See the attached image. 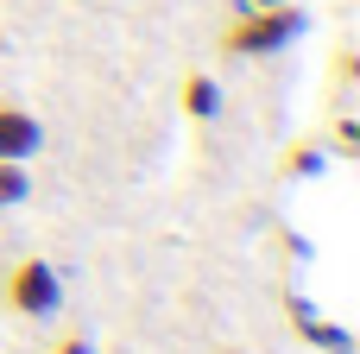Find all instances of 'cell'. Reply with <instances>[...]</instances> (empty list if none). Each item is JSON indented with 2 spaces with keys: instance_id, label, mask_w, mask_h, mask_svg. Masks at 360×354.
<instances>
[{
  "instance_id": "cell-1",
  "label": "cell",
  "mask_w": 360,
  "mask_h": 354,
  "mask_svg": "<svg viewBox=\"0 0 360 354\" xmlns=\"http://www.w3.org/2000/svg\"><path fill=\"white\" fill-rule=\"evenodd\" d=\"M304 32H310L304 0H285V6H247L240 19L221 25V57H278V51H291Z\"/></svg>"
},
{
  "instance_id": "cell-2",
  "label": "cell",
  "mask_w": 360,
  "mask_h": 354,
  "mask_svg": "<svg viewBox=\"0 0 360 354\" xmlns=\"http://www.w3.org/2000/svg\"><path fill=\"white\" fill-rule=\"evenodd\" d=\"M0 298H6V310H13V317H25V323L57 317V304H63L57 266H51V260H38V253L13 260V266H6V279H0Z\"/></svg>"
},
{
  "instance_id": "cell-3",
  "label": "cell",
  "mask_w": 360,
  "mask_h": 354,
  "mask_svg": "<svg viewBox=\"0 0 360 354\" xmlns=\"http://www.w3.org/2000/svg\"><path fill=\"white\" fill-rule=\"evenodd\" d=\"M38 152H44V120L32 108H19V101H0V158L25 165Z\"/></svg>"
},
{
  "instance_id": "cell-4",
  "label": "cell",
  "mask_w": 360,
  "mask_h": 354,
  "mask_svg": "<svg viewBox=\"0 0 360 354\" xmlns=\"http://www.w3.org/2000/svg\"><path fill=\"white\" fill-rule=\"evenodd\" d=\"M177 108H184V120H215L221 114V82L209 76V70H184L177 76Z\"/></svg>"
},
{
  "instance_id": "cell-5",
  "label": "cell",
  "mask_w": 360,
  "mask_h": 354,
  "mask_svg": "<svg viewBox=\"0 0 360 354\" xmlns=\"http://www.w3.org/2000/svg\"><path fill=\"white\" fill-rule=\"evenodd\" d=\"M323 165H329L323 139H316V133H297V139L278 152V184H310V177H323Z\"/></svg>"
},
{
  "instance_id": "cell-6",
  "label": "cell",
  "mask_w": 360,
  "mask_h": 354,
  "mask_svg": "<svg viewBox=\"0 0 360 354\" xmlns=\"http://www.w3.org/2000/svg\"><path fill=\"white\" fill-rule=\"evenodd\" d=\"M291 323H297V336H304L310 348H323V354H354L348 329H342V323H329V317H316L304 298H291Z\"/></svg>"
},
{
  "instance_id": "cell-7",
  "label": "cell",
  "mask_w": 360,
  "mask_h": 354,
  "mask_svg": "<svg viewBox=\"0 0 360 354\" xmlns=\"http://www.w3.org/2000/svg\"><path fill=\"white\" fill-rule=\"evenodd\" d=\"M316 139H323V152H329V158H348V165L360 158V120H354V114H335Z\"/></svg>"
},
{
  "instance_id": "cell-8",
  "label": "cell",
  "mask_w": 360,
  "mask_h": 354,
  "mask_svg": "<svg viewBox=\"0 0 360 354\" xmlns=\"http://www.w3.org/2000/svg\"><path fill=\"white\" fill-rule=\"evenodd\" d=\"M25 196H32V177H25V165L0 158V215H6V209H19Z\"/></svg>"
},
{
  "instance_id": "cell-9",
  "label": "cell",
  "mask_w": 360,
  "mask_h": 354,
  "mask_svg": "<svg viewBox=\"0 0 360 354\" xmlns=\"http://www.w3.org/2000/svg\"><path fill=\"white\" fill-rule=\"evenodd\" d=\"M354 76H360V57L354 51H335V57H329V89L342 95V89H354Z\"/></svg>"
},
{
  "instance_id": "cell-10",
  "label": "cell",
  "mask_w": 360,
  "mask_h": 354,
  "mask_svg": "<svg viewBox=\"0 0 360 354\" xmlns=\"http://www.w3.org/2000/svg\"><path fill=\"white\" fill-rule=\"evenodd\" d=\"M44 354H95V342H89L82 329H63V336H57V342H51Z\"/></svg>"
},
{
  "instance_id": "cell-11",
  "label": "cell",
  "mask_w": 360,
  "mask_h": 354,
  "mask_svg": "<svg viewBox=\"0 0 360 354\" xmlns=\"http://www.w3.org/2000/svg\"><path fill=\"white\" fill-rule=\"evenodd\" d=\"M247 6H285V0H247Z\"/></svg>"
},
{
  "instance_id": "cell-12",
  "label": "cell",
  "mask_w": 360,
  "mask_h": 354,
  "mask_svg": "<svg viewBox=\"0 0 360 354\" xmlns=\"http://www.w3.org/2000/svg\"><path fill=\"white\" fill-rule=\"evenodd\" d=\"M215 354H240V348H215Z\"/></svg>"
}]
</instances>
